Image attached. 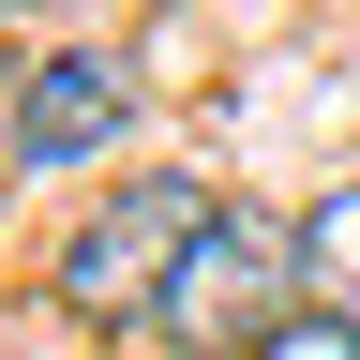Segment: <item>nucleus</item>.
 <instances>
[{"label": "nucleus", "instance_id": "f257e3e1", "mask_svg": "<svg viewBox=\"0 0 360 360\" xmlns=\"http://www.w3.org/2000/svg\"><path fill=\"white\" fill-rule=\"evenodd\" d=\"M210 180H120L105 210L60 240V300L90 315V330H165V285H180V255L210 240Z\"/></svg>", "mask_w": 360, "mask_h": 360}, {"label": "nucleus", "instance_id": "f03ea898", "mask_svg": "<svg viewBox=\"0 0 360 360\" xmlns=\"http://www.w3.org/2000/svg\"><path fill=\"white\" fill-rule=\"evenodd\" d=\"M285 315H300V225L210 210V240L180 255V285H165V345L180 360H255Z\"/></svg>", "mask_w": 360, "mask_h": 360}, {"label": "nucleus", "instance_id": "7ed1b4c3", "mask_svg": "<svg viewBox=\"0 0 360 360\" xmlns=\"http://www.w3.org/2000/svg\"><path fill=\"white\" fill-rule=\"evenodd\" d=\"M0 150H15L30 180H60L90 150H120V60H90V45H60V60L15 75V105H0Z\"/></svg>", "mask_w": 360, "mask_h": 360}, {"label": "nucleus", "instance_id": "20e7f679", "mask_svg": "<svg viewBox=\"0 0 360 360\" xmlns=\"http://www.w3.org/2000/svg\"><path fill=\"white\" fill-rule=\"evenodd\" d=\"M300 300H330L360 330V180H330V210L300 225Z\"/></svg>", "mask_w": 360, "mask_h": 360}, {"label": "nucleus", "instance_id": "39448f33", "mask_svg": "<svg viewBox=\"0 0 360 360\" xmlns=\"http://www.w3.org/2000/svg\"><path fill=\"white\" fill-rule=\"evenodd\" d=\"M255 360H360V330H345V315H330V300H300V315H285V330H270Z\"/></svg>", "mask_w": 360, "mask_h": 360}]
</instances>
